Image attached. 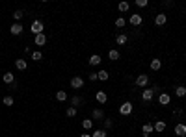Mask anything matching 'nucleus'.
<instances>
[{
  "label": "nucleus",
  "instance_id": "1",
  "mask_svg": "<svg viewBox=\"0 0 186 137\" xmlns=\"http://www.w3.org/2000/svg\"><path fill=\"white\" fill-rule=\"evenodd\" d=\"M157 89H158V85H153V89H143V93H142V100H143V102H151L153 96H155V93H157Z\"/></svg>",
  "mask_w": 186,
  "mask_h": 137
},
{
  "label": "nucleus",
  "instance_id": "2",
  "mask_svg": "<svg viewBox=\"0 0 186 137\" xmlns=\"http://www.w3.org/2000/svg\"><path fill=\"white\" fill-rule=\"evenodd\" d=\"M30 30H32V33H34V35H39V33H43L45 26H43V22H41V20H32Z\"/></svg>",
  "mask_w": 186,
  "mask_h": 137
},
{
  "label": "nucleus",
  "instance_id": "3",
  "mask_svg": "<svg viewBox=\"0 0 186 137\" xmlns=\"http://www.w3.org/2000/svg\"><path fill=\"white\" fill-rule=\"evenodd\" d=\"M132 109H134L132 102H123V104H121V108H119V113H121L123 117H127V115H130V113H132Z\"/></svg>",
  "mask_w": 186,
  "mask_h": 137
},
{
  "label": "nucleus",
  "instance_id": "4",
  "mask_svg": "<svg viewBox=\"0 0 186 137\" xmlns=\"http://www.w3.org/2000/svg\"><path fill=\"white\" fill-rule=\"evenodd\" d=\"M71 87H73V89H82V87H84V78H80V76L71 78Z\"/></svg>",
  "mask_w": 186,
  "mask_h": 137
},
{
  "label": "nucleus",
  "instance_id": "5",
  "mask_svg": "<svg viewBox=\"0 0 186 137\" xmlns=\"http://www.w3.org/2000/svg\"><path fill=\"white\" fill-rule=\"evenodd\" d=\"M149 83V76L147 74H138V78H136V85L138 87H145Z\"/></svg>",
  "mask_w": 186,
  "mask_h": 137
},
{
  "label": "nucleus",
  "instance_id": "6",
  "mask_svg": "<svg viewBox=\"0 0 186 137\" xmlns=\"http://www.w3.org/2000/svg\"><path fill=\"white\" fill-rule=\"evenodd\" d=\"M166 22H168V15H166V13H158V15L155 17V24H157V26H164Z\"/></svg>",
  "mask_w": 186,
  "mask_h": 137
},
{
  "label": "nucleus",
  "instance_id": "7",
  "mask_svg": "<svg viewBox=\"0 0 186 137\" xmlns=\"http://www.w3.org/2000/svg\"><path fill=\"white\" fill-rule=\"evenodd\" d=\"M22 30H24V28H22V24H20V22H13V24H11V28H9V32H11L13 35H20V33H22Z\"/></svg>",
  "mask_w": 186,
  "mask_h": 137
},
{
  "label": "nucleus",
  "instance_id": "8",
  "mask_svg": "<svg viewBox=\"0 0 186 137\" xmlns=\"http://www.w3.org/2000/svg\"><path fill=\"white\" fill-rule=\"evenodd\" d=\"M45 43H47V35H45V33L34 35V45H37V46H45Z\"/></svg>",
  "mask_w": 186,
  "mask_h": 137
},
{
  "label": "nucleus",
  "instance_id": "9",
  "mask_svg": "<svg viewBox=\"0 0 186 137\" xmlns=\"http://www.w3.org/2000/svg\"><path fill=\"white\" fill-rule=\"evenodd\" d=\"M143 22V17L140 15V13H136V15H130V24L132 26H140Z\"/></svg>",
  "mask_w": 186,
  "mask_h": 137
},
{
  "label": "nucleus",
  "instance_id": "10",
  "mask_svg": "<svg viewBox=\"0 0 186 137\" xmlns=\"http://www.w3.org/2000/svg\"><path fill=\"white\" fill-rule=\"evenodd\" d=\"M153 132H155V126H153L151 122H147V124H143V128H142V134H143V137L151 135Z\"/></svg>",
  "mask_w": 186,
  "mask_h": 137
},
{
  "label": "nucleus",
  "instance_id": "11",
  "mask_svg": "<svg viewBox=\"0 0 186 137\" xmlns=\"http://www.w3.org/2000/svg\"><path fill=\"white\" fill-rule=\"evenodd\" d=\"M175 135H179V137H184L186 135V124L179 122V124L175 126Z\"/></svg>",
  "mask_w": 186,
  "mask_h": 137
},
{
  "label": "nucleus",
  "instance_id": "12",
  "mask_svg": "<svg viewBox=\"0 0 186 137\" xmlns=\"http://www.w3.org/2000/svg\"><path fill=\"white\" fill-rule=\"evenodd\" d=\"M95 98H97V102H99V104H104V102L108 100V95H106L104 91H97V95H95Z\"/></svg>",
  "mask_w": 186,
  "mask_h": 137
},
{
  "label": "nucleus",
  "instance_id": "13",
  "mask_svg": "<svg viewBox=\"0 0 186 137\" xmlns=\"http://www.w3.org/2000/svg\"><path fill=\"white\" fill-rule=\"evenodd\" d=\"M158 102H160V104H162V106H168V104H170V102H171V96H170V95H168V93H162V95H160V96H158Z\"/></svg>",
  "mask_w": 186,
  "mask_h": 137
},
{
  "label": "nucleus",
  "instance_id": "14",
  "mask_svg": "<svg viewBox=\"0 0 186 137\" xmlns=\"http://www.w3.org/2000/svg\"><path fill=\"white\" fill-rule=\"evenodd\" d=\"M153 126H155V132H158V134H162V132L166 130V122H164V121H157Z\"/></svg>",
  "mask_w": 186,
  "mask_h": 137
},
{
  "label": "nucleus",
  "instance_id": "15",
  "mask_svg": "<svg viewBox=\"0 0 186 137\" xmlns=\"http://www.w3.org/2000/svg\"><path fill=\"white\" fill-rule=\"evenodd\" d=\"M88 61H89V65H91V67H95V65H99L102 59H101V56H99V54H93V56H91Z\"/></svg>",
  "mask_w": 186,
  "mask_h": 137
},
{
  "label": "nucleus",
  "instance_id": "16",
  "mask_svg": "<svg viewBox=\"0 0 186 137\" xmlns=\"http://www.w3.org/2000/svg\"><path fill=\"white\" fill-rule=\"evenodd\" d=\"M13 82H15V76H13V72H6V74H4V83H7V85H13Z\"/></svg>",
  "mask_w": 186,
  "mask_h": 137
},
{
  "label": "nucleus",
  "instance_id": "17",
  "mask_svg": "<svg viewBox=\"0 0 186 137\" xmlns=\"http://www.w3.org/2000/svg\"><path fill=\"white\" fill-rule=\"evenodd\" d=\"M15 67H17L19 71H26V67H28V63H26L24 59H17V61H15Z\"/></svg>",
  "mask_w": 186,
  "mask_h": 137
},
{
  "label": "nucleus",
  "instance_id": "18",
  "mask_svg": "<svg viewBox=\"0 0 186 137\" xmlns=\"http://www.w3.org/2000/svg\"><path fill=\"white\" fill-rule=\"evenodd\" d=\"M162 69V61L160 59H153L151 61V71H160Z\"/></svg>",
  "mask_w": 186,
  "mask_h": 137
},
{
  "label": "nucleus",
  "instance_id": "19",
  "mask_svg": "<svg viewBox=\"0 0 186 137\" xmlns=\"http://www.w3.org/2000/svg\"><path fill=\"white\" fill-rule=\"evenodd\" d=\"M104 117V111L102 109H93V121H101Z\"/></svg>",
  "mask_w": 186,
  "mask_h": 137
},
{
  "label": "nucleus",
  "instance_id": "20",
  "mask_svg": "<svg viewBox=\"0 0 186 137\" xmlns=\"http://www.w3.org/2000/svg\"><path fill=\"white\" fill-rule=\"evenodd\" d=\"M82 128H84V130H91V128H93V121H91V119H84V121H82Z\"/></svg>",
  "mask_w": 186,
  "mask_h": 137
},
{
  "label": "nucleus",
  "instance_id": "21",
  "mask_svg": "<svg viewBox=\"0 0 186 137\" xmlns=\"http://www.w3.org/2000/svg\"><path fill=\"white\" fill-rule=\"evenodd\" d=\"M127 41H129V37H127L125 33H121V35H117V37H116V43H117V45H125Z\"/></svg>",
  "mask_w": 186,
  "mask_h": 137
},
{
  "label": "nucleus",
  "instance_id": "22",
  "mask_svg": "<svg viewBox=\"0 0 186 137\" xmlns=\"http://www.w3.org/2000/svg\"><path fill=\"white\" fill-rule=\"evenodd\" d=\"M175 95H177L179 98H183V96H184V95H186V89H184V87H183V85H179V87H175Z\"/></svg>",
  "mask_w": 186,
  "mask_h": 137
},
{
  "label": "nucleus",
  "instance_id": "23",
  "mask_svg": "<svg viewBox=\"0 0 186 137\" xmlns=\"http://www.w3.org/2000/svg\"><path fill=\"white\" fill-rule=\"evenodd\" d=\"M117 7H119V11H121V13H127V11H129V7H130V4H129V2H121Z\"/></svg>",
  "mask_w": 186,
  "mask_h": 137
},
{
  "label": "nucleus",
  "instance_id": "24",
  "mask_svg": "<svg viewBox=\"0 0 186 137\" xmlns=\"http://www.w3.org/2000/svg\"><path fill=\"white\" fill-rule=\"evenodd\" d=\"M108 58H110L112 61H117V59H119V52H117V50H110V52H108Z\"/></svg>",
  "mask_w": 186,
  "mask_h": 137
},
{
  "label": "nucleus",
  "instance_id": "25",
  "mask_svg": "<svg viewBox=\"0 0 186 137\" xmlns=\"http://www.w3.org/2000/svg\"><path fill=\"white\" fill-rule=\"evenodd\" d=\"M56 98H58L60 102H65V100H67V93H65V91H58V93H56Z\"/></svg>",
  "mask_w": 186,
  "mask_h": 137
},
{
  "label": "nucleus",
  "instance_id": "26",
  "mask_svg": "<svg viewBox=\"0 0 186 137\" xmlns=\"http://www.w3.org/2000/svg\"><path fill=\"white\" fill-rule=\"evenodd\" d=\"M32 59H34V61H41V59H43V54H41L39 50H35V52H32Z\"/></svg>",
  "mask_w": 186,
  "mask_h": 137
},
{
  "label": "nucleus",
  "instance_id": "27",
  "mask_svg": "<svg viewBox=\"0 0 186 137\" xmlns=\"http://www.w3.org/2000/svg\"><path fill=\"white\" fill-rule=\"evenodd\" d=\"M97 76H99V80L106 82V80H108V71H99V72H97Z\"/></svg>",
  "mask_w": 186,
  "mask_h": 137
},
{
  "label": "nucleus",
  "instance_id": "28",
  "mask_svg": "<svg viewBox=\"0 0 186 137\" xmlns=\"http://www.w3.org/2000/svg\"><path fill=\"white\" fill-rule=\"evenodd\" d=\"M71 104H73V108H78V106H82V98L73 96V98H71Z\"/></svg>",
  "mask_w": 186,
  "mask_h": 137
},
{
  "label": "nucleus",
  "instance_id": "29",
  "mask_svg": "<svg viewBox=\"0 0 186 137\" xmlns=\"http://www.w3.org/2000/svg\"><path fill=\"white\" fill-rule=\"evenodd\" d=\"M13 17H15V20H17V22H19V20H20V19H22V17H24V11H22V9H17V11H15V13H13Z\"/></svg>",
  "mask_w": 186,
  "mask_h": 137
},
{
  "label": "nucleus",
  "instance_id": "30",
  "mask_svg": "<svg viewBox=\"0 0 186 137\" xmlns=\"http://www.w3.org/2000/svg\"><path fill=\"white\" fill-rule=\"evenodd\" d=\"M125 24H127V20H125L123 17H119V19H116V26H117V28H125Z\"/></svg>",
  "mask_w": 186,
  "mask_h": 137
},
{
  "label": "nucleus",
  "instance_id": "31",
  "mask_svg": "<svg viewBox=\"0 0 186 137\" xmlns=\"http://www.w3.org/2000/svg\"><path fill=\"white\" fill-rule=\"evenodd\" d=\"M4 106H7V108H11L13 106V96H4Z\"/></svg>",
  "mask_w": 186,
  "mask_h": 137
},
{
  "label": "nucleus",
  "instance_id": "32",
  "mask_svg": "<svg viewBox=\"0 0 186 137\" xmlns=\"http://www.w3.org/2000/svg\"><path fill=\"white\" fill-rule=\"evenodd\" d=\"M91 137H106V130H95Z\"/></svg>",
  "mask_w": 186,
  "mask_h": 137
},
{
  "label": "nucleus",
  "instance_id": "33",
  "mask_svg": "<svg viewBox=\"0 0 186 137\" xmlns=\"http://www.w3.org/2000/svg\"><path fill=\"white\" fill-rule=\"evenodd\" d=\"M65 115H67V117H75V115H76V108H73V106H71V108L65 111Z\"/></svg>",
  "mask_w": 186,
  "mask_h": 137
},
{
  "label": "nucleus",
  "instance_id": "34",
  "mask_svg": "<svg viewBox=\"0 0 186 137\" xmlns=\"http://www.w3.org/2000/svg\"><path fill=\"white\" fill-rule=\"evenodd\" d=\"M147 4H149L147 0H136V6H138V7H145Z\"/></svg>",
  "mask_w": 186,
  "mask_h": 137
},
{
  "label": "nucleus",
  "instance_id": "35",
  "mask_svg": "<svg viewBox=\"0 0 186 137\" xmlns=\"http://www.w3.org/2000/svg\"><path fill=\"white\" fill-rule=\"evenodd\" d=\"M104 128H106V130L112 128V121H110V119H104Z\"/></svg>",
  "mask_w": 186,
  "mask_h": 137
},
{
  "label": "nucleus",
  "instance_id": "36",
  "mask_svg": "<svg viewBox=\"0 0 186 137\" xmlns=\"http://www.w3.org/2000/svg\"><path fill=\"white\" fill-rule=\"evenodd\" d=\"M89 80H91V82H95V80H99V76L93 72V74H89Z\"/></svg>",
  "mask_w": 186,
  "mask_h": 137
},
{
  "label": "nucleus",
  "instance_id": "37",
  "mask_svg": "<svg viewBox=\"0 0 186 137\" xmlns=\"http://www.w3.org/2000/svg\"><path fill=\"white\" fill-rule=\"evenodd\" d=\"M80 137H91V135H89V134H82Z\"/></svg>",
  "mask_w": 186,
  "mask_h": 137
}]
</instances>
